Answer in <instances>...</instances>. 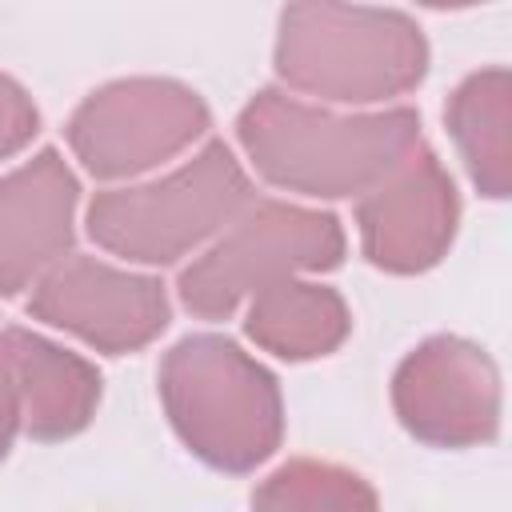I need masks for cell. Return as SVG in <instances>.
I'll return each instance as SVG.
<instances>
[{"label":"cell","mask_w":512,"mask_h":512,"mask_svg":"<svg viewBox=\"0 0 512 512\" xmlns=\"http://www.w3.org/2000/svg\"><path fill=\"white\" fill-rule=\"evenodd\" d=\"M236 136L268 184L340 200L376 188L420 144V116L412 108L340 116L264 88L244 104Z\"/></svg>","instance_id":"obj_1"},{"label":"cell","mask_w":512,"mask_h":512,"mask_svg":"<svg viewBox=\"0 0 512 512\" xmlns=\"http://www.w3.org/2000/svg\"><path fill=\"white\" fill-rule=\"evenodd\" d=\"M160 400L184 448L208 468L244 476L280 448V384L228 336L176 340L160 360Z\"/></svg>","instance_id":"obj_2"},{"label":"cell","mask_w":512,"mask_h":512,"mask_svg":"<svg viewBox=\"0 0 512 512\" xmlns=\"http://www.w3.org/2000/svg\"><path fill=\"white\" fill-rule=\"evenodd\" d=\"M428 72V40L412 16L360 4H288L276 32V76L336 104L412 92Z\"/></svg>","instance_id":"obj_3"},{"label":"cell","mask_w":512,"mask_h":512,"mask_svg":"<svg viewBox=\"0 0 512 512\" xmlns=\"http://www.w3.org/2000/svg\"><path fill=\"white\" fill-rule=\"evenodd\" d=\"M252 200V184L232 148L208 140L188 164L160 180L96 192L88 204V236L132 264H176L220 236Z\"/></svg>","instance_id":"obj_4"},{"label":"cell","mask_w":512,"mask_h":512,"mask_svg":"<svg viewBox=\"0 0 512 512\" xmlns=\"http://www.w3.org/2000/svg\"><path fill=\"white\" fill-rule=\"evenodd\" d=\"M344 260V228L332 212L252 200L176 280L180 304L200 320H228L244 296Z\"/></svg>","instance_id":"obj_5"},{"label":"cell","mask_w":512,"mask_h":512,"mask_svg":"<svg viewBox=\"0 0 512 512\" xmlns=\"http://www.w3.org/2000/svg\"><path fill=\"white\" fill-rule=\"evenodd\" d=\"M208 132V104L180 80L132 76L96 88L68 120V144L96 180L140 176Z\"/></svg>","instance_id":"obj_6"},{"label":"cell","mask_w":512,"mask_h":512,"mask_svg":"<svg viewBox=\"0 0 512 512\" xmlns=\"http://www.w3.org/2000/svg\"><path fill=\"white\" fill-rule=\"evenodd\" d=\"M392 408L428 448H476L500 432V368L464 336H428L392 376Z\"/></svg>","instance_id":"obj_7"},{"label":"cell","mask_w":512,"mask_h":512,"mask_svg":"<svg viewBox=\"0 0 512 512\" xmlns=\"http://www.w3.org/2000/svg\"><path fill=\"white\" fill-rule=\"evenodd\" d=\"M28 312L108 356L136 352L168 328V296L156 276L72 252L32 284Z\"/></svg>","instance_id":"obj_8"},{"label":"cell","mask_w":512,"mask_h":512,"mask_svg":"<svg viewBox=\"0 0 512 512\" xmlns=\"http://www.w3.org/2000/svg\"><path fill=\"white\" fill-rule=\"evenodd\" d=\"M456 220V184L424 140L356 204L360 248L368 264L396 276H416L440 264L452 248Z\"/></svg>","instance_id":"obj_9"},{"label":"cell","mask_w":512,"mask_h":512,"mask_svg":"<svg viewBox=\"0 0 512 512\" xmlns=\"http://www.w3.org/2000/svg\"><path fill=\"white\" fill-rule=\"evenodd\" d=\"M80 184L56 148L0 176V296L36 284L76 240Z\"/></svg>","instance_id":"obj_10"},{"label":"cell","mask_w":512,"mask_h":512,"mask_svg":"<svg viewBox=\"0 0 512 512\" xmlns=\"http://www.w3.org/2000/svg\"><path fill=\"white\" fill-rule=\"evenodd\" d=\"M0 352L16 380L20 428L32 440L52 444L88 428L100 404V372L80 352H68L28 328H4Z\"/></svg>","instance_id":"obj_11"},{"label":"cell","mask_w":512,"mask_h":512,"mask_svg":"<svg viewBox=\"0 0 512 512\" xmlns=\"http://www.w3.org/2000/svg\"><path fill=\"white\" fill-rule=\"evenodd\" d=\"M244 332L280 360H316L348 340L352 316L336 288L288 276L252 296Z\"/></svg>","instance_id":"obj_12"},{"label":"cell","mask_w":512,"mask_h":512,"mask_svg":"<svg viewBox=\"0 0 512 512\" xmlns=\"http://www.w3.org/2000/svg\"><path fill=\"white\" fill-rule=\"evenodd\" d=\"M448 136L488 200L512 192V76L508 68H480L456 84L444 108Z\"/></svg>","instance_id":"obj_13"},{"label":"cell","mask_w":512,"mask_h":512,"mask_svg":"<svg viewBox=\"0 0 512 512\" xmlns=\"http://www.w3.org/2000/svg\"><path fill=\"white\" fill-rule=\"evenodd\" d=\"M252 512H380L372 484L328 460H288L252 492Z\"/></svg>","instance_id":"obj_14"},{"label":"cell","mask_w":512,"mask_h":512,"mask_svg":"<svg viewBox=\"0 0 512 512\" xmlns=\"http://www.w3.org/2000/svg\"><path fill=\"white\" fill-rule=\"evenodd\" d=\"M36 132H40V112L32 96L12 76L0 72V160L16 156Z\"/></svg>","instance_id":"obj_15"},{"label":"cell","mask_w":512,"mask_h":512,"mask_svg":"<svg viewBox=\"0 0 512 512\" xmlns=\"http://www.w3.org/2000/svg\"><path fill=\"white\" fill-rule=\"evenodd\" d=\"M20 432V396H16V380H12V368L0 352V460L8 456L12 440Z\"/></svg>","instance_id":"obj_16"}]
</instances>
